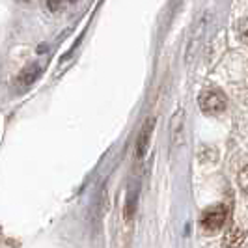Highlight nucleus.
Returning a JSON list of instances; mask_svg holds the SVG:
<instances>
[{"label":"nucleus","instance_id":"f257e3e1","mask_svg":"<svg viewBox=\"0 0 248 248\" xmlns=\"http://www.w3.org/2000/svg\"><path fill=\"white\" fill-rule=\"evenodd\" d=\"M228 207L224 203L218 205H211L200 217V228L203 230V233H218L224 228V224L228 220Z\"/></svg>","mask_w":248,"mask_h":248},{"label":"nucleus","instance_id":"9d476101","mask_svg":"<svg viewBox=\"0 0 248 248\" xmlns=\"http://www.w3.org/2000/svg\"><path fill=\"white\" fill-rule=\"evenodd\" d=\"M239 183H241V188L248 192V166H245L243 170H241V174H239Z\"/></svg>","mask_w":248,"mask_h":248},{"label":"nucleus","instance_id":"1a4fd4ad","mask_svg":"<svg viewBox=\"0 0 248 248\" xmlns=\"http://www.w3.org/2000/svg\"><path fill=\"white\" fill-rule=\"evenodd\" d=\"M237 32H239V37L248 43V19H243V21H239V25H237Z\"/></svg>","mask_w":248,"mask_h":248},{"label":"nucleus","instance_id":"20e7f679","mask_svg":"<svg viewBox=\"0 0 248 248\" xmlns=\"http://www.w3.org/2000/svg\"><path fill=\"white\" fill-rule=\"evenodd\" d=\"M183 131H185V110L179 108L170 120V142L172 148L183 144Z\"/></svg>","mask_w":248,"mask_h":248},{"label":"nucleus","instance_id":"0eeeda50","mask_svg":"<svg viewBox=\"0 0 248 248\" xmlns=\"http://www.w3.org/2000/svg\"><path fill=\"white\" fill-rule=\"evenodd\" d=\"M138 196H140V183H138V181H133V183L129 185L127 198H125V207H124L125 220H133V217L137 215Z\"/></svg>","mask_w":248,"mask_h":248},{"label":"nucleus","instance_id":"7ed1b4c3","mask_svg":"<svg viewBox=\"0 0 248 248\" xmlns=\"http://www.w3.org/2000/svg\"><path fill=\"white\" fill-rule=\"evenodd\" d=\"M43 63L41 62H32L28 63L26 67H23V71L15 77V90L17 92H25L26 88H30L37 78L43 73Z\"/></svg>","mask_w":248,"mask_h":248},{"label":"nucleus","instance_id":"f8f14e48","mask_svg":"<svg viewBox=\"0 0 248 248\" xmlns=\"http://www.w3.org/2000/svg\"><path fill=\"white\" fill-rule=\"evenodd\" d=\"M17 2H21V4H26V2H28V0H17Z\"/></svg>","mask_w":248,"mask_h":248},{"label":"nucleus","instance_id":"6e6552de","mask_svg":"<svg viewBox=\"0 0 248 248\" xmlns=\"http://www.w3.org/2000/svg\"><path fill=\"white\" fill-rule=\"evenodd\" d=\"M245 243V233L241 230H232L224 237V247L226 248H239Z\"/></svg>","mask_w":248,"mask_h":248},{"label":"nucleus","instance_id":"ddd939ff","mask_svg":"<svg viewBox=\"0 0 248 248\" xmlns=\"http://www.w3.org/2000/svg\"><path fill=\"white\" fill-rule=\"evenodd\" d=\"M69 2H77V0H69Z\"/></svg>","mask_w":248,"mask_h":248},{"label":"nucleus","instance_id":"f03ea898","mask_svg":"<svg viewBox=\"0 0 248 248\" xmlns=\"http://www.w3.org/2000/svg\"><path fill=\"white\" fill-rule=\"evenodd\" d=\"M200 108L203 114H220V112L226 108V105H228V99H226V95H224L222 92H218V90H211V92H203L202 95H200Z\"/></svg>","mask_w":248,"mask_h":248},{"label":"nucleus","instance_id":"39448f33","mask_svg":"<svg viewBox=\"0 0 248 248\" xmlns=\"http://www.w3.org/2000/svg\"><path fill=\"white\" fill-rule=\"evenodd\" d=\"M205 21H207V13H203L200 17V21L194 25V30L190 34V39H188V45H186V54H185V62L190 63V58L194 56V52L198 49L200 41H202V36L205 32Z\"/></svg>","mask_w":248,"mask_h":248},{"label":"nucleus","instance_id":"423d86ee","mask_svg":"<svg viewBox=\"0 0 248 248\" xmlns=\"http://www.w3.org/2000/svg\"><path fill=\"white\" fill-rule=\"evenodd\" d=\"M153 127H155V120H153V118H148V120L144 122V125H142V129H140L138 138H137V146H135L137 159H142V157L146 155L149 140H151V133H153Z\"/></svg>","mask_w":248,"mask_h":248},{"label":"nucleus","instance_id":"9b49d317","mask_svg":"<svg viewBox=\"0 0 248 248\" xmlns=\"http://www.w3.org/2000/svg\"><path fill=\"white\" fill-rule=\"evenodd\" d=\"M47 6L50 12H58L63 8V0H47Z\"/></svg>","mask_w":248,"mask_h":248}]
</instances>
